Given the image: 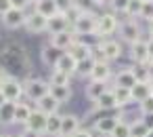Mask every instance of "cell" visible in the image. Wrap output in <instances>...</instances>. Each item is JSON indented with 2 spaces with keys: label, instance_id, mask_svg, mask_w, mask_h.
I'll list each match as a JSON object with an SVG mask.
<instances>
[{
  "label": "cell",
  "instance_id": "obj_1",
  "mask_svg": "<svg viewBox=\"0 0 153 137\" xmlns=\"http://www.w3.org/2000/svg\"><path fill=\"white\" fill-rule=\"evenodd\" d=\"M97 21L99 17L90 11H84L80 15V19H76L71 23V30L78 34V36H90V34H97Z\"/></svg>",
  "mask_w": 153,
  "mask_h": 137
},
{
  "label": "cell",
  "instance_id": "obj_2",
  "mask_svg": "<svg viewBox=\"0 0 153 137\" xmlns=\"http://www.w3.org/2000/svg\"><path fill=\"white\" fill-rule=\"evenodd\" d=\"M0 89H2L4 97L9 101H21V97L25 95V84L13 74H7V78H4V82H2Z\"/></svg>",
  "mask_w": 153,
  "mask_h": 137
},
{
  "label": "cell",
  "instance_id": "obj_3",
  "mask_svg": "<svg viewBox=\"0 0 153 137\" xmlns=\"http://www.w3.org/2000/svg\"><path fill=\"white\" fill-rule=\"evenodd\" d=\"M117 34H120L122 40L128 42V44H132V42H136V40H143V38H140V36H143V30H140L138 21L132 19V17H128V19H124V21L120 23Z\"/></svg>",
  "mask_w": 153,
  "mask_h": 137
},
{
  "label": "cell",
  "instance_id": "obj_4",
  "mask_svg": "<svg viewBox=\"0 0 153 137\" xmlns=\"http://www.w3.org/2000/svg\"><path fill=\"white\" fill-rule=\"evenodd\" d=\"M23 84H25V97L34 103L40 101L44 95H48V82L42 78H27Z\"/></svg>",
  "mask_w": 153,
  "mask_h": 137
},
{
  "label": "cell",
  "instance_id": "obj_5",
  "mask_svg": "<svg viewBox=\"0 0 153 137\" xmlns=\"http://www.w3.org/2000/svg\"><path fill=\"white\" fill-rule=\"evenodd\" d=\"M120 28V21L115 17V13H103L97 21V36L99 38H107L111 34H115Z\"/></svg>",
  "mask_w": 153,
  "mask_h": 137
},
{
  "label": "cell",
  "instance_id": "obj_6",
  "mask_svg": "<svg viewBox=\"0 0 153 137\" xmlns=\"http://www.w3.org/2000/svg\"><path fill=\"white\" fill-rule=\"evenodd\" d=\"M4 28L9 30H19V28H25V21H27V13L23 9H9L2 17H0Z\"/></svg>",
  "mask_w": 153,
  "mask_h": 137
},
{
  "label": "cell",
  "instance_id": "obj_7",
  "mask_svg": "<svg viewBox=\"0 0 153 137\" xmlns=\"http://www.w3.org/2000/svg\"><path fill=\"white\" fill-rule=\"evenodd\" d=\"M46 118H48L46 112H42L40 108H34V112H32V116H30V120H27V124H25V133L42 135V133L46 131Z\"/></svg>",
  "mask_w": 153,
  "mask_h": 137
},
{
  "label": "cell",
  "instance_id": "obj_8",
  "mask_svg": "<svg viewBox=\"0 0 153 137\" xmlns=\"http://www.w3.org/2000/svg\"><path fill=\"white\" fill-rule=\"evenodd\" d=\"M67 30H71V21L67 19V15L63 11H59L46 19V32L48 34H59V32H67Z\"/></svg>",
  "mask_w": 153,
  "mask_h": 137
},
{
  "label": "cell",
  "instance_id": "obj_9",
  "mask_svg": "<svg viewBox=\"0 0 153 137\" xmlns=\"http://www.w3.org/2000/svg\"><path fill=\"white\" fill-rule=\"evenodd\" d=\"M97 49L103 53V57H105L107 61H115V59H120V57H122V44H120V40L103 38V40L99 42V47H97Z\"/></svg>",
  "mask_w": 153,
  "mask_h": 137
},
{
  "label": "cell",
  "instance_id": "obj_10",
  "mask_svg": "<svg viewBox=\"0 0 153 137\" xmlns=\"http://www.w3.org/2000/svg\"><path fill=\"white\" fill-rule=\"evenodd\" d=\"M76 38H78V34H76L74 30H67V32L51 34V42H48V44H53V47H57V49H61V51H69V47L76 42Z\"/></svg>",
  "mask_w": 153,
  "mask_h": 137
},
{
  "label": "cell",
  "instance_id": "obj_11",
  "mask_svg": "<svg viewBox=\"0 0 153 137\" xmlns=\"http://www.w3.org/2000/svg\"><path fill=\"white\" fill-rule=\"evenodd\" d=\"M117 122H120V116H99V118L94 120V131H97L99 135L109 137V135L113 133V129L117 126Z\"/></svg>",
  "mask_w": 153,
  "mask_h": 137
},
{
  "label": "cell",
  "instance_id": "obj_12",
  "mask_svg": "<svg viewBox=\"0 0 153 137\" xmlns=\"http://www.w3.org/2000/svg\"><path fill=\"white\" fill-rule=\"evenodd\" d=\"M25 30H27L30 34H42V32H46V17L40 15V13H36V11L27 13Z\"/></svg>",
  "mask_w": 153,
  "mask_h": 137
},
{
  "label": "cell",
  "instance_id": "obj_13",
  "mask_svg": "<svg viewBox=\"0 0 153 137\" xmlns=\"http://www.w3.org/2000/svg\"><path fill=\"white\" fill-rule=\"evenodd\" d=\"M130 59L134 63H149V53H147V40H136L130 44Z\"/></svg>",
  "mask_w": 153,
  "mask_h": 137
},
{
  "label": "cell",
  "instance_id": "obj_14",
  "mask_svg": "<svg viewBox=\"0 0 153 137\" xmlns=\"http://www.w3.org/2000/svg\"><path fill=\"white\" fill-rule=\"evenodd\" d=\"M136 82H138V80H136L132 68H122V70L115 74V78H113V84H115V87H126V89H132Z\"/></svg>",
  "mask_w": 153,
  "mask_h": 137
},
{
  "label": "cell",
  "instance_id": "obj_15",
  "mask_svg": "<svg viewBox=\"0 0 153 137\" xmlns=\"http://www.w3.org/2000/svg\"><path fill=\"white\" fill-rule=\"evenodd\" d=\"M80 118L74 114H63L61 118V137H71L76 131H80Z\"/></svg>",
  "mask_w": 153,
  "mask_h": 137
},
{
  "label": "cell",
  "instance_id": "obj_16",
  "mask_svg": "<svg viewBox=\"0 0 153 137\" xmlns=\"http://www.w3.org/2000/svg\"><path fill=\"white\" fill-rule=\"evenodd\" d=\"M53 70H61V72H65V74L74 76V74H76V70H78V61L71 57V53H69V51H65V53L59 57V61H57V65H55Z\"/></svg>",
  "mask_w": 153,
  "mask_h": 137
},
{
  "label": "cell",
  "instance_id": "obj_17",
  "mask_svg": "<svg viewBox=\"0 0 153 137\" xmlns=\"http://www.w3.org/2000/svg\"><path fill=\"white\" fill-rule=\"evenodd\" d=\"M130 93H132V101H134V103L145 101V99L151 95V80H138V82L130 89Z\"/></svg>",
  "mask_w": 153,
  "mask_h": 137
},
{
  "label": "cell",
  "instance_id": "obj_18",
  "mask_svg": "<svg viewBox=\"0 0 153 137\" xmlns=\"http://www.w3.org/2000/svg\"><path fill=\"white\" fill-rule=\"evenodd\" d=\"M48 93H51L59 103H67V101L71 99V95H74V91H71L69 84H51V82H48Z\"/></svg>",
  "mask_w": 153,
  "mask_h": 137
},
{
  "label": "cell",
  "instance_id": "obj_19",
  "mask_svg": "<svg viewBox=\"0 0 153 137\" xmlns=\"http://www.w3.org/2000/svg\"><path fill=\"white\" fill-rule=\"evenodd\" d=\"M34 108H36V105H32V103L17 101V108H15V124L25 126L27 120H30V116H32V112H34Z\"/></svg>",
  "mask_w": 153,
  "mask_h": 137
},
{
  "label": "cell",
  "instance_id": "obj_20",
  "mask_svg": "<svg viewBox=\"0 0 153 137\" xmlns=\"http://www.w3.org/2000/svg\"><path fill=\"white\" fill-rule=\"evenodd\" d=\"M69 53H71V57H74L76 61L86 59V57H92V49H90L84 40H80V38H76V42L69 47Z\"/></svg>",
  "mask_w": 153,
  "mask_h": 137
},
{
  "label": "cell",
  "instance_id": "obj_21",
  "mask_svg": "<svg viewBox=\"0 0 153 137\" xmlns=\"http://www.w3.org/2000/svg\"><path fill=\"white\" fill-rule=\"evenodd\" d=\"M109 91V87H107V82H103V80H90L88 84H86V97L90 99V101H97L103 93H107Z\"/></svg>",
  "mask_w": 153,
  "mask_h": 137
},
{
  "label": "cell",
  "instance_id": "obj_22",
  "mask_svg": "<svg viewBox=\"0 0 153 137\" xmlns=\"http://www.w3.org/2000/svg\"><path fill=\"white\" fill-rule=\"evenodd\" d=\"M15 108H17V101H7L4 105H0V124L2 126L15 124Z\"/></svg>",
  "mask_w": 153,
  "mask_h": 137
},
{
  "label": "cell",
  "instance_id": "obj_23",
  "mask_svg": "<svg viewBox=\"0 0 153 137\" xmlns=\"http://www.w3.org/2000/svg\"><path fill=\"white\" fill-rule=\"evenodd\" d=\"M63 53H65V51H61V49H57V47L48 44V47H44V49H42V63H44V65H48V68H55V65H57V61H59V57H61Z\"/></svg>",
  "mask_w": 153,
  "mask_h": 137
},
{
  "label": "cell",
  "instance_id": "obj_24",
  "mask_svg": "<svg viewBox=\"0 0 153 137\" xmlns=\"http://www.w3.org/2000/svg\"><path fill=\"white\" fill-rule=\"evenodd\" d=\"M111 74H113V72H111V68H109V61H97L90 80H103V82H107V80L111 78Z\"/></svg>",
  "mask_w": 153,
  "mask_h": 137
},
{
  "label": "cell",
  "instance_id": "obj_25",
  "mask_svg": "<svg viewBox=\"0 0 153 137\" xmlns=\"http://www.w3.org/2000/svg\"><path fill=\"white\" fill-rule=\"evenodd\" d=\"M94 108H97V110H120V108H117V101H115V95H113L111 89H109L107 93H103V95L94 101Z\"/></svg>",
  "mask_w": 153,
  "mask_h": 137
},
{
  "label": "cell",
  "instance_id": "obj_26",
  "mask_svg": "<svg viewBox=\"0 0 153 137\" xmlns=\"http://www.w3.org/2000/svg\"><path fill=\"white\" fill-rule=\"evenodd\" d=\"M61 114L57 112V114H48V118H46V135L48 137H61Z\"/></svg>",
  "mask_w": 153,
  "mask_h": 137
},
{
  "label": "cell",
  "instance_id": "obj_27",
  "mask_svg": "<svg viewBox=\"0 0 153 137\" xmlns=\"http://www.w3.org/2000/svg\"><path fill=\"white\" fill-rule=\"evenodd\" d=\"M34 11L40 13V15H44V17L48 19V17H53L55 13H59V7H57L55 0H40V2L34 5Z\"/></svg>",
  "mask_w": 153,
  "mask_h": 137
},
{
  "label": "cell",
  "instance_id": "obj_28",
  "mask_svg": "<svg viewBox=\"0 0 153 137\" xmlns=\"http://www.w3.org/2000/svg\"><path fill=\"white\" fill-rule=\"evenodd\" d=\"M111 91H113V95H115V101H117V108H120V110L132 103V93H130V89H126V87H115V84H113Z\"/></svg>",
  "mask_w": 153,
  "mask_h": 137
},
{
  "label": "cell",
  "instance_id": "obj_29",
  "mask_svg": "<svg viewBox=\"0 0 153 137\" xmlns=\"http://www.w3.org/2000/svg\"><path fill=\"white\" fill-rule=\"evenodd\" d=\"M59 105H61V103H59L51 93H48V95H44L40 101H36V108H40V110H42V112H46V114H57V112H59Z\"/></svg>",
  "mask_w": 153,
  "mask_h": 137
},
{
  "label": "cell",
  "instance_id": "obj_30",
  "mask_svg": "<svg viewBox=\"0 0 153 137\" xmlns=\"http://www.w3.org/2000/svg\"><path fill=\"white\" fill-rule=\"evenodd\" d=\"M94 57H86V59H80L78 61V70H76V74L80 76V78H90L92 76V70H94Z\"/></svg>",
  "mask_w": 153,
  "mask_h": 137
},
{
  "label": "cell",
  "instance_id": "obj_31",
  "mask_svg": "<svg viewBox=\"0 0 153 137\" xmlns=\"http://www.w3.org/2000/svg\"><path fill=\"white\" fill-rule=\"evenodd\" d=\"M149 124L145 122V120H132L130 122V137H147V133H149Z\"/></svg>",
  "mask_w": 153,
  "mask_h": 137
},
{
  "label": "cell",
  "instance_id": "obj_32",
  "mask_svg": "<svg viewBox=\"0 0 153 137\" xmlns=\"http://www.w3.org/2000/svg\"><path fill=\"white\" fill-rule=\"evenodd\" d=\"M69 80H71V76L65 74V72H61V70H53L51 78H48L51 84H69Z\"/></svg>",
  "mask_w": 153,
  "mask_h": 137
},
{
  "label": "cell",
  "instance_id": "obj_33",
  "mask_svg": "<svg viewBox=\"0 0 153 137\" xmlns=\"http://www.w3.org/2000/svg\"><path fill=\"white\" fill-rule=\"evenodd\" d=\"M143 2H145V0H130V2H128V7H126V15H128V17H132V19L140 17Z\"/></svg>",
  "mask_w": 153,
  "mask_h": 137
},
{
  "label": "cell",
  "instance_id": "obj_34",
  "mask_svg": "<svg viewBox=\"0 0 153 137\" xmlns=\"http://www.w3.org/2000/svg\"><path fill=\"white\" fill-rule=\"evenodd\" d=\"M109 137H130V122H126L124 118H120L117 126L113 129V133Z\"/></svg>",
  "mask_w": 153,
  "mask_h": 137
},
{
  "label": "cell",
  "instance_id": "obj_35",
  "mask_svg": "<svg viewBox=\"0 0 153 137\" xmlns=\"http://www.w3.org/2000/svg\"><path fill=\"white\" fill-rule=\"evenodd\" d=\"M84 11H86V9H82L78 2H74V5H71V9H67V11H65V15H67V19L74 23L76 19H80V15H82Z\"/></svg>",
  "mask_w": 153,
  "mask_h": 137
},
{
  "label": "cell",
  "instance_id": "obj_36",
  "mask_svg": "<svg viewBox=\"0 0 153 137\" xmlns=\"http://www.w3.org/2000/svg\"><path fill=\"white\" fill-rule=\"evenodd\" d=\"M132 70H134L136 80H149V65L147 63H136Z\"/></svg>",
  "mask_w": 153,
  "mask_h": 137
},
{
  "label": "cell",
  "instance_id": "obj_37",
  "mask_svg": "<svg viewBox=\"0 0 153 137\" xmlns=\"http://www.w3.org/2000/svg\"><path fill=\"white\" fill-rule=\"evenodd\" d=\"M138 110H140L143 116H153V95H149L145 101H140L138 103Z\"/></svg>",
  "mask_w": 153,
  "mask_h": 137
},
{
  "label": "cell",
  "instance_id": "obj_38",
  "mask_svg": "<svg viewBox=\"0 0 153 137\" xmlns=\"http://www.w3.org/2000/svg\"><path fill=\"white\" fill-rule=\"evenodd\" d=\"M140 19H147V21H151V19H153V0H145V2H143Z\"/></svg>",
  "mask_w": 153,
  "mask_h": 137
},
{
  "label": "cell",
  "instance_id": "obj_39",
  "mask_svg": "<svg viewBox=\"0 0 153 137\" xmlns=\"http://www.w3.org/2000/svg\"><path fill=\"white\" fill-rule=\"evenodd\" d=\"M128 2H130V0H109V5H111L113 13H126Z\"/></svg>",
  "mask_w": 153,
  "mask_h": 137
},
{
  "label": "cell",
  "instance_id": "obj_40",
  "mask_svg": "<svg viewBox=\"0 0 153 137\" xmlns=\"http://www.w3.org/2000/svg\"><path fill=\"white\" fill-rule=\"evenodd\" d=\"M55 2H57V7H59V11H67V9H71V5L76 2V0H55Z\"/></svg>",
  "mask_w": 153,
  "mask_h": 137
},
{
  "label": "cell",
  "instance_id": "obj_41",
  "mask_svg": "<svg viewBox=\"0 0 153 137\" xmlns=\"http://www.w3.org/2000/svg\"><path fill=\"white\" fill-rule=\"evenodd\" d=\"M11 7H13V9H23V11H25V9L30 7V0H11Z\"/></svg>",
  "mask_w": 153,
  "mask_h": 137
},
{
  "label": "cell",
  "instance_id": "obj_42",
  "mask_svg": "<svg viewBox=\"0 0 153 137\" xmlns=\"http://www.w3.org/2000/svg\"><path fill=\"white\" fill-rule=\"evenodd\" d=\"M9 9H13V7H11V0H0V17H2Z\"/></svg>",
  "mask_w": 153,
  "mask_h": 137
},
{
  "label": "cell",
  "instance_id": "obj_43",
  "mask_svg": "<svg viewBox=\"0 0 153 137\" xmlns=\"http://www.w3.org/2000/svg\"><path fill=\"white\" fill-rule=\"evenodd\" d=\"M147 53H149V61H153V38H147Z\"/></svg>",
  "mask_w": 153,
  "mask_h": 137
},
{
  "label": "cell",
  "instance_id": "obj_44",
  "mask_svg": "<svg viewBox=\"0 0 153 137\" xmlns=\"http://www.w3.org/2000/svg\"><path fill=\"white\" fill-rule=\"evenodd\" d=\"M71 137H94V135H92L90 131H86V129H80V131H76Z\"/></svg>",
  "mask_w": 153,
  "mask_h": 137
},
{
  "label": "cell",
  "instance_id": "obj_45",
  "mask_svg": "<svg viewBox=\"0 0 153 137\" xmlns=\"http://www.w3.org/2000/svg\"><path fill=\"white\" fill-rule=\"evenodd\" d=\"M147 65H149V80L153 82V61H149Z\"/></svg>",
  "mask_w": 153,
  "mask_h": 137
},
{
  "label": "cell",
  "instance_id": "obj_46",
  "mask_svg": "<svg viewBox=\"0 0 153 137\" xmlns=\"http://www.w3.org/2000/svg\"><path fill=\"white\" fill-rule=\"evenodd\" d=\"M7 101H9V99L4 97V93H2V89H0V105H4Z\"/></svg>",
  "mask_w": 153,
  "mask_h": 137
},
{
  "label": "cell",
  "instance_id": "obj_47",
  "mask_svg": "<svg viewBox=\"0 0 153 137\" xmlns=\"http://www.w3.org/2000/svg\"><path fill=\"white\" fill-rule=\"evenodd\" d=\"M4 78H7V72H4V70H0V87H2V82H4Z\"/></svg>",
  "mask_w": 153,
  "mask_h": 137
},
{
  "label": "cell",
  "instance_id": "obj_48",
  "mask_svg": "<svg viewBox=\"0 0 153 137\" xmlns=\"http://www.w3.org/2000/svg\"><path fill=\"white\" fill-rule=\"evenodd\" d=\"M149 36H151V38H153V19H151V21H149Z\"/></svg>",
  "mask_w": 153,
  "mask_h": 137
},
{
  "label": "cell",
  "instance_id": "obj_49",
  "mask_svg": "<svg viewBox=\"0 0 153 137\" xmlns=\"http://www.w3.org/2000/svg\"><path fill=\"white\" fill-rule=\"evenodd\" d=\"M90 2H94V5H105V2H109V0H90Z\"/></svg>",
  "mask_w": 153,
  "mask_h": 137
},
{
  "label": "cell",
  "instance_id": "obj_50",
  "mask_svg": "<svg viewBox=\"0 0 153 137\" xmlns=\"http://www.w3.org/2000/svg\"><path fill=\"white\" fill-rule=\"evenodd\" d=\"M147 137H153V126L149 129V133H147Z\"/></svg>",
  "mask_w": 153,
  "mask_h": 137
},
{
  "label": "cell",
  "instance_id": "obj_51",
  "mask_svg": "<svg viewBox=\"0 0 153 137\" xmlns=\"http://www.w3.org/2000/svg\"><path fill=\"white\" fill-rule=\"evenodd\" d=\"M36 2H40V0H30V5H32V7H34Z\"/></svg>",
  "mask_w": 153,
  "mask_h": 137
},
{
  "label": "cell",
  "instance_id": "obj_52",
  "mask_svg": "<svg viewBox=\"0 0 153 137\" xmlns=\"http://www.w3.org/2000/svg\"><path fill=\"white\" fill-rule=\"evenodd\" d=\"M0 137H11V135H4V133H0Z\"/></svg>",
  "mask_w": 153,
  "mask_h": 137
},
{
  "label": "cell",
  "instance_id": "obj_53",
  "mask_svg": "<svg viewBox=\"0 0 153 137\" xmlns=\"http://www.w3.org/2000/svg\"><path fill=\"white\" fill-rule=\"evenodd\" d=\"M151 95H153V82H151Z\"/></svg>",
  "mask_w": 153,
  "mask_h": 137
},
{
  "label": "cell",
  "instance_id": "obj_54",
  "mask_svg": "<svg viewBox=\"0 0 153 137\" xmlns=\"http://www.w3.org/2000/svg\"><path fill=\"white\" fill-rule=\"evenodd\" d=\"M19 137H23V135H19Z\"/></svg>",
  "mask_w": 153,
  "mask_h": 137
},
{
  "label": "cell",
  "instance_id": "obj_55",
  "mask_svg": "<svg viewBox=\"0 0 153 137\" xmlns=\"http://www.w3.org/2000/svg\"><path fill=\"white\" fill-rule=\"evenodd\" d=\"M103 137H105V135H103Z\"/></svg>",
  "mask_w": 153,
  "mask_h": 137
}]
</instances>
